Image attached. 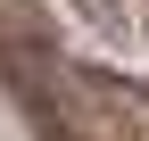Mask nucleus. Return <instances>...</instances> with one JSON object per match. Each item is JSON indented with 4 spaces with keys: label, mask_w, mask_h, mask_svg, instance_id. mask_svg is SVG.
Here are the masks:
<instances>
[{
    "label": "nucleus",
    "mask_w": 149,
    "mask_h": 141,
    "mask_svg": "<svg viewBox=\"0 0 149 141\" xmlns=\"http://www.w3.org/2000/svg\"><path fill=\"white\" fill-rule=\"evenodd\" d=\"M74 91L100 108V133H108V141H149V83H124V75H74Z\"/></svg>",
    "instance_id": "nucleus-1"
}]
</instances>
